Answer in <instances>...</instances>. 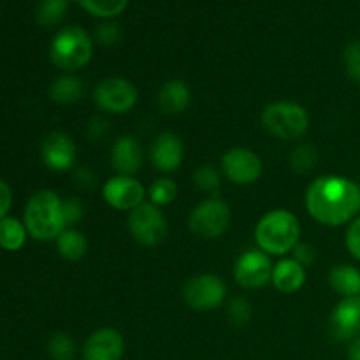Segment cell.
Segmentation results:
<instances>
[{"label": "cell", "mask_w": 360, "mask_h": 360, "mask_svg": "<svg viewBox=\"0 0 360 360\" xmlns=\"http://www.w3.org/2000/svg\"><path fill=\"white\" fill-rule=\"evenodd\" d=\"M229 316H231L232 322L239 323V326L246 323L250 320V316H252V306H250V302L246 299L236 297L229 304Z\"/></svg>", "instance_id": "32"}, {"label": "cell", "mask_w": 360, "mask_h": 360, "mask_svg": "<svg viewBox=\"0 0 360 360\" xmlns=\"http://www.w3.org/2000/svg\"><path fill=\"white\" fill-rule=\"evenodd\" d=\"M69 9V0H41L35 11V20L42 27H53L60 23Z\"/></svg>", "instance_id": "25"}, {"label": "cell", "mask_w": 360, "mask_h": 360, "mask_svg": "<svg viewBox=\"0 0 360 360\" xmlns=\"http://www.w3.org/2000/svg\"><path fill=\"white\" fill-rule=\"evenodd\" d=\"M348 360H360V338H355L348 348Z\"/></svg>", "instance_id": "39"}, {"label": "cell", "mask_w": 360, "mask_h": 360, "mask_svg": "<svg viewBox=\"0 0 360 360\" xmlns=\"http://www.w3.org/2000/svg\"><path fill=\"white\" fill-rule=\"evenodd\" d=\"M316 151L311 144H301L295 148L290 155V165L299 174H306L311 171L316 164Z\"/></svg>", "instance_id": "28"}, {"label": "cell", "mask_w": 360, "mask_h": 360, "mask_svg": "<svg viewBox=\"0 0 360 360\" xmlns=\"http://www.w3.org/2000/svg\"><path fill=\"white\" fill-rule=\"evenodd\" d=\"M306 207L320 224L343 225L360 211V186L343 176L316 178L306 190Z\"/></svg>", "instance_id": "1"}, {"label": "cell", "mask_w": 360, "mask_h": 360, "mask_svg": "<svg viewBox=\"0 0 360 360\" xmlns=\"http://www.w3.org/2000/svg\"><path fill=\"white\" fill-rule=\"evenodd\" d=\"M347 248L352 255L360 260V218L354 221L347 231Z\"/></svg>", "instance_id": "34"}, {"label": "cell", "mask_w": 360, "mask_h": 360, "mask_svg": "<svg viewBox=\"0 0 360 360\" xmlns=\"http://www.w3.org/2000/svg\"><path fill=\"white\" fill-rule=\"evenodd\" d=\"M345 67L354 81L360 83V41H354L345 49Z\"/></svg>", "instance_id": "31"}, {"label": "cell", "mask_w": 360, "mask_h": 360, "mask_svg": "<svg viewBox=\"0 0 360 360\" xmlns=\"http://www.w3.org/2000/svg\"><path fill=\"white\" fill-rule=\"evenodd\" d=\"M111 162L118 176L137 174L143 165V148L132 136H122L115 141L111 150Z\"/></svg>", "instance_id": "16"}, {"label": "cell", "mask_w": 360, "mask_h": 360, "mask_svg": "<svg viewBox=\"0 0 360 360\" xmlns=\"http://www.w3.org/2000/svg\"><path fill=\"white\" fill-rule=\"evenodd\" d=\"M151 162L162 172H172L183 162V143L176 134L164 132L151 146Z\"/></svg>", "instance_id": "17"}, {"label": "cell", "mask_w": 360, "mask_h": 360, "mask_svg": "<svg viewBox=\"0 0 360 360\" xmlns=\"http://www.w3.org/2000/svg\"><path fill=\"white\" fill-rule=\"evenodd\" d=\"M125 354V340L111 327H104L88 336L83 347L84 360H122Z\"/></svg>", "instance_id": "13"}, {"label": "cell", "mask_w": 360, "mask_h": 360, "mask_svg": "<svg viewBox=\"0 0 360 360\" xmlns=\"http://www.w3.org/2000/svg\"><path fill=\"white\" fill-rule=\"evenodd\" d=\"M25 227L37 241H56L65 231L63 200L53 190H39L25 207Z\"/></svg>", "instance_id": "2"}, {"label": "cell", "mask_w": 360, "mask_h": 360, "mask_svg": "<svg viewBox=\"0 0 360 360\" xmlns=\"http://www.w3.org/2000/svg\"><path fill=\"white\" fill-rule=\"evenodd\" d=\"M301 224L287 210H273L264 214L255 227L257 245L271 255H285L299 245Z\"/></svg>", "instance_id": "3"}, {"label": "cell", "mask_w": 360, "mask_h": 360, "mask_svg": "<svg viewBox=\"0 0 360 360\" xmlns=\"http://www.w3.org/2000/svg\"><path fill=\"white\" fill-rule=\"evenodd\" d=\"M129 231L137 243L144 246H157L167 236V220L158 206L143 202L129 214Z\"/></svg>", "instance_id": "7"}, {"label": "cell", "mask_w": 360, "mask_h": 360, "mask_svg": "<svg viewBox=\"0 0 360 360\" xmlns=\"http://www.w3.org/2000/svg\"><path fill=\"white\" fill-rule=\"evenodd\" d=\"M102 197L118 211H132L144 202L146 190L132 176H115L102 186Z\"/></svg>", "instance_id": "12"}, {"label": "cell", "mask_w": 360, "mask_h": 360, "mask_svg": "<svg viewBox=\"0 0 360 360\" xmlns=\"http://www.w3.org/2000/svg\"><path fill=\"white\" fill-rule=\"evenodd\" d=\"M150 199L155 206H165L171 204L178 195V185L169 178H160L150 186Z\"/></svg>", "instance_id": "27"}, {"label": "cell", "mask_w": 360, "mask_h": 360, "mask_svg": "<svg viewBox=\"0 0 360 360\" xmlns=\"http://www.w3.org/2000/svg\"><path fill=\"white\" fill-rule=\"evenodd\" d=\"M95 104L104 111L112 115H123L129 112L137 104V88L132 81L125 77H105L97 84L94 91Z\"/></svg>", "instance_id": "8"}, {"label": "cell", "mask_w": 360, "mask_h": 360, "mask_svg": "<svg viewBox=\"0 0 360 360\" xmlns=\"http://www.w3.org/2000/svg\"><path fill=\"white\" fill-rule=\"evenodd\" d=\"M95 37L102 46H115L122 39V28L115 21H104L95 30Z\"/></svg>", "instance_id": "30"}, {"label": "cell", "mask_w": 360, "mask_h": 360, "mask_svg": "<svg viewBox=\"0 0 360 360\" xmlns=\"http://www.w3.org/2000/svg\"><path fill=\"white\" fill-rule=\"evenodd\" d=\"M74 178H76L77 185H79L83 190H90V188H94V186H95V176H94V172L90 171V169H86V167L79 169V171L76 172V176H74Z\"/></svg>", "instance_id": "37"}, {"label": "cell", "mask_w": 360, "mask_h": 360, "mask_svg": "<svg viewBox=\"0 0 360 360\" xmlns=\"http://www.w3.org/2000/svg\"><path fill=\"white\" fill-rule=\"evenodd\" d=\"M329 283L333 290L343 297H355L360 295V271L348 264H341L330 271Z\"/></svg>", "instance_id": "20"}, {"label": "cell", "mask_w": 360, "mask_h": 360, "mask_svg": "<svg viewBox=\"0 0 360 360\" xmlns=\"http://www.w3.org/2000/svg\"><path fill=\"white\" fill-rule=\"evenodd\" d=\"M273 264L262 250H248L234 266V278L243 288H262L273 278Z\"/></svg>", "instance_id": "10"}, {"label": "cell", "mask_w": 360, "mask_h": 360, "mask_svg": "<svg viewBox=\"0 0 360 360\" xmlns=\"http://www.w3.org/2000/svg\"><path fill=\"white\" fill-rule=\"evenodd\" d=\"M190 97H192V94H190V88L185 81H167L158 91V108L165 115H179L188 108Z\"/></svg>", "instance_id": "19"}, {"label": "cell", "mask_w": 360, "mask_h": 360, "mask_svg": "<svg viewBox=\"0 0 360 360\" xmlns=\"http://www.w3.org/2000/svg\"><path fill=\"white\" fill-rule=\"evenodd\" d=\"M41 157L51 171H69L76 162V144L67 134L51 132L42 141Z\"/></svg>", "instance_id": "14"}, {"label": "cell", "mask_w": 360, "mask_h": 360, "mask_svg": "<svg viewBox=\"0 0 360 360\" xmlns=\"http://www.w3.org/2000/svg\"><path fill=\"white\" fill-rule=\"evenodd\" d=\"M94 55V41L81 27H65L53 37L49 58L58 69L77 70L88 65Z\"/></svg>", "instance_id": "4"}, {"label": "cell", "mask_w": 360, "mask_h": 360, "mask_svg": "<svg viewBox=\"0 0 360 360\" xmlns=\"http://www.w3.org/2000/svg\"><path fill=\"white\" fill-rule=\"evenodd\" d=\"M27 227L20 220L13 217H6L0 220V246L7 252H18L23 248L27 241Z\"/></svg>", "instance_id": "23"}, {"label": "cell", "mask_w": 360, "mask_h": 360, "mask_svg": "<svg viewBox=\"0 0 360 360\" xmlns=\"http://www.w3.org/2000/svg\"><path fill=\"white\" fill-rule=\"evenodd\" d=\"M227 285L217 274H199L190 278L183 287V299L195 311H211L221 306Z\"/></svg>", "instance_id": "9"}, {"label": "cell", "mask_w": 360, "mask_h": 360, "mask_svg": "<svg viewBox=\"0 0 360 360\" xmlns=\"http://www.w3.org/2000/svg\"><path fill=\"white\" fill-rule=\"evenodd\" d=\"M88 14L101 20H112L120 16L129 6V0H76Z\"/></svg>", "instance_id": "24"}, {"label": "cell", "mask_w": 360, "mask_h": 360, "mask_svg": "<svg viewBox=\"0 0 360 360\" xmlns=\"http://www.w3.org/2000/svg\"><path fill=\"white\" fill-rule=\"evenodd\" d=\"M56 248H58V253L63 259L70 260V262H77V260H81L86 255L88 243L86 238L79 231H76V229H65L56 238Z\"/></svg>", "instance_id": "22"}, {"label": "cell", "mask_w": 360, "mask_h": 360, "mask_svg": "<svg viewBox=\"0 0 360 360\" xmlns=\"http://www.w3.org/2000/svg\"><path fill=\"white\" fill-rule=\"evenodd\" d=\"M221 169L236 185H252L262 176V160L248 148H232L221 158Z\"/></svg>", "instance_id": "11"}, {"label": "cell", "mask_w": 360, "mask_h": 360, "mask_svg": "<svg viewBox=\"0 0 360 360\" xmlns=\"http://www.w3.org/2000/svg\"><path fill=\"white\" fill-rule=\"evenodd\" d=\"M330 333L340 341H354L360 334V295L345 297L330 315Z\"/></svg>", "instance_id": "15"}, {"label": "cell", "mask_w": 360, "mask_h": 360, "mask_svg": "<svg viewBox=\"0 0 360 360\" xmlns=\"http://www.w3.org/2000/svg\"><path fill=\"white\" fill-rule=\"evenodd\" d=\"M294 259L297 260L301 266L309 267L315 262V248L309 245H297L294 248Z\"/></svg>", "instance_id": "35"}, {"label": "cell", "mask_w": 360, "mask_h": 360, "mask_svg": "<svg viewBox=\"0 0 360 360\" xmlns=\"http://www.w3.org/2000/svg\"><path fill=\"white\" fill-rule=\"evenodd\" d=\"M274 287L283 294H294L301 290L306 281V267L301 266L295 259H283L273 267Z\"/></svg>", "instance_id": "18"}, {"label": "cell", "mask_w": 360, "mask_h": 360, "mask_svg": "<svg viewBox=\"0 0 360 360\" xmlns=\"http://www.w3.org/2000/svg\"><path fill=\"white\" fill-rule=\"evenodd\" d=\"M105 130H108V127H105V122H102V120H94V122H91L90 134L94 137L101 139V137L105 134Z\"/></svg>", "instance_id": "38"}, {"label": "cell", "mask_w": 360, "mask_h": 360, "mask_svg": "<svg viewBox=\"0 0 360 360\" xmlns=\"http://www.w3.org/2000/svg\"><path fill=\"white\" fill-rule=\"evenodd\" d=\"M231 224V207L224 199L211 197L193 207L188 218L190 231L202 239H217Z\"/></svg>", "instance_id": "6"}, {"label": "cell", "mask_w": 360, "mask_h": 360, "mask_svg": "<svg viewBox=\"0 0 360 360\" xmlns=\"http://www.w3.org/2000/svg\"><path fill=\"white\" fill-rule=\"evenodd\" d=\"M48 354L55 360H74L76 357V343L65 333L53 334L48 343Z\"/></svg>", "instance_id": "26"}, {"label": "cell", "mask_w": 360, "mask_h": 360, "mask_svg": "<svg viewBox=\"0 0 360 360\" xmlns=\"http://www.w3.org/2000/svg\"><path fill=\"white\" fill-rule=\"evenodd\" d=\"M84 95V83L77 76H62L53 81L49 88V97L58 104H74Z\"/></svg>", "instance_id": "21"}, {"label": "cell", "mask_w": 360, "mask_h": 360, "mask_svg": "<svg viewBox=\"0 0 360 360\" xmlns=\"http://www.w3.org/2000/svg\"><path fill=\"white\" fill-rule=\"evenodd\" d=\"M264 129L283 141H294L304 136L309 129V116L302 105L295 102H273L266 105L260 116Z\"/></svg>", "instance_id": "5"}, {"label": "cell", "mask_w": 360, "mask_h": 360, "mask_svg": "<svg viewBox=\"0 0 360 360\" xmlns=\"http://www.w3.org/2000/svg\"><path fill=\"white\" fill-rule=\"evenodd\" d=\"M193 181L204 192L214 193L221 185V178L218 169H214L213 165H200L199 169L193 174Z\"/></svg>", "instance_id": "29"}, {"label": "cell", "mask_w": 360, "mask_h": 360, "mask_svg": "<svg viewBox=\"0 0 360 360\" xmlns=\"http://www.w3.org/2000/svg\"><path fill=\"white\" fill-rule=\"evenodd\" d=\"M63 217H65V224H77L81 218L84 217V206L79 199H65L63 200Z\"/></svg>", "instance_id": "33"}, {"label": "cell", "mask_w": 360, "mask_h": 360, "mask_svg": "<svg viewBox=\"0 0 360 360\" xmlns=\"http://www.w3.org/2000/svg\"><path fill=\"white\" fill-rule=\"evenodd\" d=\"M11 204H13V193H11L9 185L0 179V220L6 218L7 211L11 210Z\"/></svg>", "instance_id": "36"}]
</instances>
